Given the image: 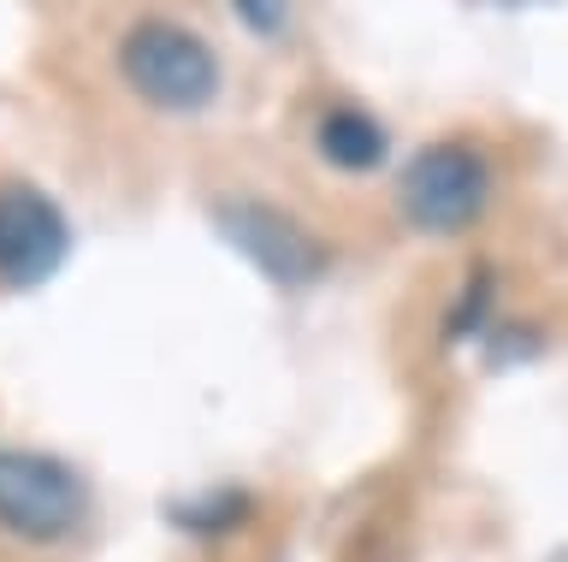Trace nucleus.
I'll return each instance as SVG.
<instances>
[{"label": "nucleus", "mask_w": 568, "mask_h": 562, "mask_svg": "<svg viewBox=\"0 0 568 562\" xmlns=\"http://www.w3.org/2000/svg\"><path fill=\"white\" fill-rule=\"evenodd\" d=\"M119 78L160 113H202L220 95V54L178 19H142L119 42Z\"/></svg>", "instance_id": "obj_1"}, {"label": "nucleus", "mask_w": 568, "mask_h": 562, "mask_svg": "<svg viewBox=\"0 0 568 562\" xmlns=\"http://www.w3.org/2000/svg\"><path fill=\"white\" fill-rule=\"evenodd\" d=\"M491 202V161L462 136L426 143L397 178V214L426 237H456L486 214Z\"/></svg>", "instance_id": "obj_2"}, {"label": "nucleus", "mask_w": 568, "mask_h": 562, "mask_svg": "<svg viewBox=\"0 0 568 562\" xmlns=\"http://www.w3.org/2000/svg\"><path fill=\"white\" fill-rule=\"evenodd\" d=\"M89 515L83 473L42 450H0V527L30 544H60Z\"/></svg>", "instance_id": "obj_3"}, {"label": "nucleus", "mask_w": 568, "mask_h": 562, "mask_svg": "<svg viewBox=\"0 0 568 562\" xmlns=\"http://www.w3.org/2000/svg\"><path fill=\"white\" fill-rule=\"evenodd\" d=\"M220 232L237 243V255L248 267L266 273L284 290H308V285H320V273H326V243H320L296 214H284V207L261 202V196L220 202Z\"/></svg>", "instance_id": "obj_4"}, {"label": "nucleus", "mask_w": 568, "mask_h": 562, "mask_svg": "<svg viewBox=\"0 0 568 562\" xmlns=\"http://www.w3.org/2000/svg\"><path fill=\"white\" fill-rule=\"evenodd\" d=\"M71 249V225L48 190L24 178H0V285L30 290L60 273Z\"/></svg>", "instance_id": "obj_5"}, {"label": "nucleus", "mask_w": 568, "mask_h": 562, "mask_svg": "<svg viewBox=\"0 0 568 562\" xmlns=\"http://www.w3.org/2000/svg\"><path fill=\"white\" fill-rule=\"evenodd\" d=\"M314 149H320V161H326V166L362 178V172L385 166L390 131L373 113H362V108H332V113H320V125H314Z\"/></svg>", "instance_id": "obj_6"}, {"label": "nucleus", "mask_w": 568, "mask_h": 562, "mask_svg": "<svg viewBox=\"0 0 568 562\" xmlns=\"http://www.w3.org/2000/svg\"><path fill=\"white\" fill-rule=\"evenodd\" d=\"M237 521H248V491H213V498L178 509V527H190V533H231Z\"/></svg>", "instance_id": "obj_7"}, {"label": "nucleus", "mask_w": 568, "mask_h": 562, "mask_svg": "<svg viewBox=\"0 0 568 562\" xmlns=\"http://www.w3.org/2000/svg\"><path fill=\"white\" fill-rule=\"evenodd\" d=\"M486 314H491V273H479V278H468V290L456 296V308L444 314V338H468V331L486 326Z\"/></svg>", "instance_id": "obj_8"}, {"label": "nucleus", "mask_w": 568, "mask_h": 562, "mask_svg": "<svg viewBox=\"0 0 568 562\" xmlns=\"http://www.w3.org/2000/svg\"><path fill=\"white\" fill-rule=\"evenodd\" d=\"M231 12H237V24L261 42L284 37V24H291V0H231Z\"/></svg>", "instance_id": "obj_9"}]
</instances>
